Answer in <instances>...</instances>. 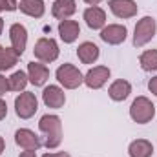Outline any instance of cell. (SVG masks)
Here are the masks:
<instances>
[{"label":"cell","mask_w":157,"mask_h":157,"mask_svg":"<svg viewBox=\"0 0 157 157\" xmlns=\"http://www.w3.org/2000/svg\"><path fill=\"white\" fill-rule=\"evenodd\" d=\"M39 130L46 135V141H44V146L53 150L57 148L60 143H62V122L59 115H44L39 121Z\"/></svg>","instance_id":"1"},{"label":"cell","mask_w":157,"mask_h":157,"mask_svg":"<svg viewBox=\"0 0 157 157\" xmlns=\"http://www.w3.org/2000/svg\"><path fill=\"white\" fill-rule=\"evenodd\" d=\"M130 117L137 124H146L155 117V106L148 97H137L130 106Z\"/></svg>","instance_id":"2"},{"label":"cell","mask_w":157,"mask_h":157,"mask_svg":"<svg viewBox=\"0 0 157 157\" xmlns=\"http://www.w3.org/2000/svg\"><path fill=\"white\" fill-rule=\"evenodd\" d=\"M157 31V22L154 17H143L137 24H135V31H133V46L135 48H143L146 46L150 40L155 37Z\"/></svg>","instance_id":"3"},{"label":"cell","mask_w":157,"mask_h":157,"mask_svg":"<svg viewBox=\"0 0 157 157\" xmlns=\"http://www.w3.org/2000/svg\"><path fill=\"white\" fill-rule=\"evenodd\" d=\"M59 53H60V49H59L57 40L48 39V37H42V39H39L37 42H35L33 55H35V59H37L39 62L49 64V62H53V60L59 59Z\"/></svg>","instance_id":"4"},{"label":"cell","mask_w":157,"mask_h":157,"mask_svg":"<svg viewBox=\"0 0 157 157\" xmlns=\"http://www.w3.org/2000/svg\"><path fill=\"white\" fill-rule=\"evenodd\" d=\"M57 80L66 88V90H75L84 82V75L78 71V68H75L73 64H62L57 68L55 71Z\"/></svg>","instance_id":"5"},{"label":"cell","mask_w":157,"mask_h":157,"mask_svg":"<svg viewBox=\"0 0 157 157\" xmlns=\"http://www.w3.org/2000/svg\"><path fill=\"white\" fill-rule=\"evenodd\" d=\"M39 110V101L35 97V93L31 91H22L17 99H15V112L20 119H31Z\"/></svg>","instance_id":"6"},{"label":"cell","mask_w":157,"mask_h":157,"mask_svg":"<svg viewBox=\"0 0 157 157\" xmlns=\"http://www.w3.org/2000/svg\"><path fill=\"white\" fill-rule=\"evenodd\" d=\"M110 75H112L110 68H106V66H95V68H91V70L84 75V84H86L90 90H101V88L108 82Z\"/></svg>","instance_id":"7"},{"label":"cell","mask_w":157,"mask_h":157,"mask_svg":"<svg viewBox=\"0 0 157 157\" xmlns=\"http://www.w3.org/2000/svg\"><path fill=\"white\" fill-rule=\"evenodd\" d=\"M42 101H44V104H46L48 108L59 110V108H62V106L66 104V93H64V90H62L60 86L49 84V86H46L44 91H42Z\"/></svg>","instance_id":"8"},{"label":"cell","mask_w":157,"mask_h":157,"mask_svg":"<svg viewBox=\"0 0 157 157\" xmlns=\"http://www.w3.org/2000/svg\"><path fill=\"white\" fill-rule=\"evenodd\" d=\"M126 35H128V29L122 24H108V26H104L101 29V39L106 44H110V46L122 44L126 40Z\"/></svg>","instance_id":"9"},{"label":"cell","mask_w":157,"mask_h":157,"mask_svg":"<svg viewBox=\"0 0 157 157\" xmlns=\"http://www.w3.org/2000/svg\"><path fill=\"white\" fill-rule=\"evenodd\" d=\"M108 7L117 18H122V20L135 17L139 9L133 0H108Z\"/></svg>","instance_id":"10"},{"label":"cell","mask_w":157,"mask_h":157,"mask_svg":"<svg viewBox=\"0 0 157 157\" xmlns=\"http://www.w3.org/2000/svg\"><path fill=\"white\" fill-rule=\"evenodd\" d=\"M9 40H11V48L15 49V53L20 57L26 49V44H28V29L26 26L22 24H13L9 28Z\"/></svg>","instance_id":"11"},{"label":"cell","mask_w":157,"mask_h":157,"mask_svg":"<svg viewBox=\"0 0 157 157\" xmlns=\"http://www.w3.org/2000/svg\"><path fill=\"white\" fill-rule=\"evenodd\" d=\"M15 143L24 150H39L42 146L39 135L35 132L28 130V128H20V130L15 132Z\"/></svg>","instance_id":"12"},{"label":"cell","mask_w":157,"mask_h":157,"mask_svg":"<svg viewBox=\"0 0 157 157\" xmlns=\"http://www.w3.org/2000/svg\"><path fill=\"white\" fill-rule=\"evenodd\" d=\"M28 78L33 86H44L49 78V70L44 62H29L28 64Z\"/></svg>","instance_id":"13"},{"label":"cell","mask_w":157,"mask_h":157,"mask_svg":"<svg viewBox=\"0 0 157 157\" xmlns=\"http://www.w3.org/2000/svg\"><path fill=\"white\" fill-rule=\"evenodd\" d=\"M84 20L90 29H102L106 26V13L99 6H90L84 11Z\"/></svg>","instance_id":"14"},{"label":"cell","mask_w":157,"mask_h":157,"mask_svg":"<svg viewBox=\"0 0 157 157\" xmlns=\"http://www.w3.org/2000/svg\"><path fill=\"white\" fill-rule=\"evenodd\" d=\"M59 35H60V39L62 42H66V44H71V42H75L78 39V35H80V26H78V22L75 20H60V24H59Z\"/></svg>","instance_id":"15"},{"label":"cell","mask_w":157,"mask_h":157,"mask_svg":"<svg viewBox=\"0 0 157 157\" xmlns=\"http://www.w3.org/2000/svg\"><path fill=\"white\" fill-rule=\"evenodd\" d=\"M130 93H132V84H130L128 80H124V78H119L115 82H112V86L108 88V95H110V99L115 101V102L126 101V99L130 97Z\"/></svg>","instance_id":"16"},{"label":"cell","mask_w":157,"mask_h":157,"mask_svg":"<svg viewBox=\"0 0 157 157\" xmlns=\"http://www.w3.org/2000/svg\"><path fill=\"white\" fill-rule=\"evenodd\" d=\"M75 11H77L75 0H55L53 6H51V13H53V17L59 18V20L70 18Z\"/></svg>","instance_id":"17"},{"label":"cell","mask_w":157,"mask_h":157,"mask_svg":"<svg viewBox=\"0 0 157 157\" xmlns=\"http://www.w3.org/2000/svg\"><path fill=\"white\" fill-rule=\"evenodd\" d=\"M99 55H101V51H99L97 44H93V42H82V44H78L77 57L82 64H93L99 59Z\"/></svg>","instance_id":"18"},{"label":"cell","mask_w":157,"mask_h":157,"mask_svg":"<svg viewBox=\"0 0 157 157\" xmlns=\"http://www.w3.org/2000/svg\"><path fill=\"white\" fill-rule=\"evenodd\" d=\"M130 157H152L154 154V144L148 139H135L128 146Z\"/></svg>","instance_id":"19"},{"label":"cell","mask_w":157,"mask_h":157,"mask_svg":"<svg viewBox=\"0 0 157 157\" xmlns=\"http://www.w3.org/2000/svg\"><path fill=\"white\" fill-rule=\"evenodd\" d=\"M20 11L31 18H40L46 11V6H44V0H20L18 4Z\"/></svg>","instance_id":"20"},{"label":"cell","mask_w":157,"mask_h":157,"mask_svg":"<svg viewBox=\"0 0 157 157\" xmlns=\"http://www.w3.org/2000/svg\"><path fill=\"white\" fill-rule=\"evenodd\" d=\"M139 64L144 71H157V49H146L139 57Z\"/></svg>","instance_id":"21"},{"label":"cell","mask_w":157,"mask_h":157,"mask_svg":"<svg viewBox=\"0 0 157 157\" xmlns=\"http://www.w3.org/2000/svg\"><path fill=\"white\" fill-rule=\"evenodd\" d=\"M28 82H29V78H28V73H24V71H15L7 78V84H9L11 91H24Z\"/></svg>","instance_id":"22"},{"label":"cell","mask_w":157,"mask_h":157,"mask_svg":"<svg viewBox=\"0 0 157 157\" xmlns=\"http://www.w3.org/2000/svg\"><path fill=\"white\" fill-rule=\"evenodd\" d=\"M18 60V55L15 53L13 48H7V53L4 55V59L0 60V71H6V70H11Z\"/></svg>","instance_id":"23"},{"label":"cell","mask_w":157,"mask_h":157,"mask_svg":"<svg viewBox=\"0 0 157 157\" xmlns=\"http://www.w3.org/2000/svg\"><path fill=\"white\" fill-rule=\"evenodd\" d=\"M0 9L2 11H7V13L17 11L18 9V2L17 0H0Z\"/></svg>","instance_id":"24"},{"label":"cell","mask_w":157,"mask_h":157,"mask_svg":"<svg viewBox=\"0 0 157 157\" xmlns=\"http://www.w3.org/2000/svg\"><path fill=\"white\" fill-rule=\"evenodd\" d=\"M148 90H150V91H152V93L157 97V75L148 80Z\"/></svg>","instance_id":"25"},{"label":"cell","mask_w":157,"mask_h":157,"mask_svg":"<svg viewBox=\"0 0 157 157\" xmlns=\"http://www.w3.org/2000/svg\"><path fill=\"white\" fill-rule=\"evenodd\" d=\"M9 90V84H7V78L4 75H0V95H4L6 91Z\"/></svg>","instance_id":"26"},{"label":"cell","mask_w":157,"mask_h":157,"mask_svg":"<svg viewBox=\"0 0 157 157\" xmlns=\"http://www.w3.org/2000/svg\"><path fill=\"white\" fill-rule=\"evenodd\" d=\"M6 115H7V104L4 99H0V121H4Z\"/></svg>","instance_id":"27"},{"label":"cell","mask_w":157,"mask_h":157,"mask_svg":"<svg viewBox=\"0 0 157 157\" xmlns=\"http://www.w3.org/2000/svg\"><path fill=\"white\" fill-rule=\"evenodd\" d=\"M18 157H37V150H26V152H22Z\"/></svg>","instance_id":"28"},{"label":"cell","mask_w":157,"mask_h":157,"mask_svg":"<svg viewBox=\"0 0 157 157\" xmlns=\"http://www.w3.org/2000/svg\"><path fill=\"white\" fill-rule=\"evenodd\" d=\"M42 157H71V155L66 154V152H59V154H44Z\"/></svg>","instance_id":"29"},{"label":"cell","mask_w":157,"mask_h":157,"mask_svg":"<svg viewBox=\"0 0 157 157\" xmlns=\"http://www.w3.org/2000/svg\"><path fill=\"white\" fill-rule=\"evenodd\" d=\"M84 2H86L88 6H97V4H101L102 0H84Z\"/></svg>","instance_id":"30"},{"label":"cell","mask_w":157,"mask_h":157,"mask_svg":"<svg viewBox=\"0 0 157 157\" xmlns=\"http://www.w3.org/2000/svg\"><path fill=\"white\" fill-rule=\"evenodd\" d=\"M7 53V48H4V46H0V60L4 59V55Z\"/></svg>","instance_id":"31"},{"label":"cell","mask_w":157,"mask_h":157,"mask_svg":"<svg viewBox=\"0 0 157 157\" xmlns=\"http://www.w3.org/2000/svg\"><path fill=\"white\" fill-rule=\"evenodd\" d=\"M4 150H6V141L0 137V155H2V152H4Z\"/></svg>","instance_id":"32"},{"label":"cell","mask_w":157,"mask_h":157,"mask_svg":"<svg viewBox=\"0 0 157 157\" xmlns=\"http://www.w3.org/2000/svg\"><path fill=\"white\" fill-rule=\"evenodd\" d=\"M2 31H4V18L0 17V35H2Z\"/></svg>","instance_id":"33"},{"label":"cell","mask_w":157,"mask_h":157,"mask_svg":"<svg viewBox=\"0 0 157 157\" xmlns=\"http://www.w3.org/2000/svg\"><path fill=\"white\" fill-rule=\"evenodd\" d=\"M0 11H2V9H0Z\"/></svg>","instance_id":"34"}]
</instances>
